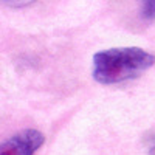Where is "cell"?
I'll return each mask as SVG.
<instances>
[{
	"instance_id": "6da1fadb",
	"label": "cell",
	"mask_w": 155,
	"mask_h": 155,
	"mask_svg": "<svg viewBox=\"0 0 155 155\" xmlns=\"http://www.w3.org/2000/svg\"><path fill=\"white\" fill-rule=\"evenodd\" d=\"M153 64L155 56L141 48H110L93 56V78L99 84H118L138 78Z\"/></svg>"
},
{
	"instance_id": "5b68a950",
	"label": "cell",
	"mask_w": 155,
	"mask_h": 155,
	"mask_svg": "<svg viewBox=\"0 0 155 155\" xmlns=\"http://www.w3.org/2000/svg\"><path fill=\"white\" fill-rule=\"evenodd\" d=\"M150 155H155V143H153V146H152V149H150Z\"/></svg>"
},
{
	"instance_id": "7a4b0ae2",
	"label": "cell",
	"mask_w": 155,
	"mask_h": 155,
	"mask_svg": "<svg viewBox=\"0 0 155 155\" xmlns=\"http://www.w3.org/2000/svg\"><path fill=\"white\" fill-rule=\"evenodd\" d=\"M44 141V135L39 130L27 129L0 144V155H34Z\"/></svg>"
},
{
	"instance_id": "277c9868",
	"label": "cell",
	"mask_w": 155,
	"mask_h": 155,
	"mask_svg": "<svg viewBox=\"0 0 155 155\" xmlns=\"http://www.w3.org/2000/svg\"><path fill=\"white\" fill-rule=\"evenodd\" d=\"M2 2H11V3H17V2H28V0H2Z\"/></svg>"
},
{
	"instance_id": "3957f363",
	"label": "cell",
	"mask_w": 155,
	"mask_h": 155,
	"mask_svg": "<svg viewBox=\"0 0 155 155\" xmlns=\"http://www.w3.org/2000/svg\"><path fill=\"white\" fill-rule=\"evenodd\" d=\"M143 17L155 20V0H143Z\"/></svg>"
}]
</instances>
